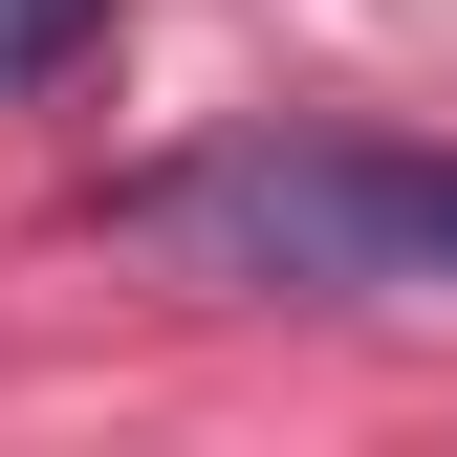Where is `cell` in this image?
Returning <instances> with one entry per match:
<instances>
[{
	"instance_id": "cell-2",
	"label": "cell",
	"mask_w": 457,
	"mask_h": 457,
	"mask_svg": "<svg viewBox=\"0 0 457 457\" xmlns=\"http://www.w3.org/2000/svg\"><path fill=\"white\" fill-rule=\"evenodd\" d=\"M109 44V0H0V87H44V66H87Z\"/></svg>"
},
{
	"instance_id": "cell-1",
	"label": "cell",
	"mask_w": 457,
	"mask_h": 457,
	"mask_svg": "<svg viewBox=\"0 0 457 457\" xmlns=\"http://www.w3.org/2000/svg\"><path fill=\"white\" fill-rule=\"evenodd\" d=\"M218 283H457V153H218L131 196Z\"/></svg>"
}]
</instances>
